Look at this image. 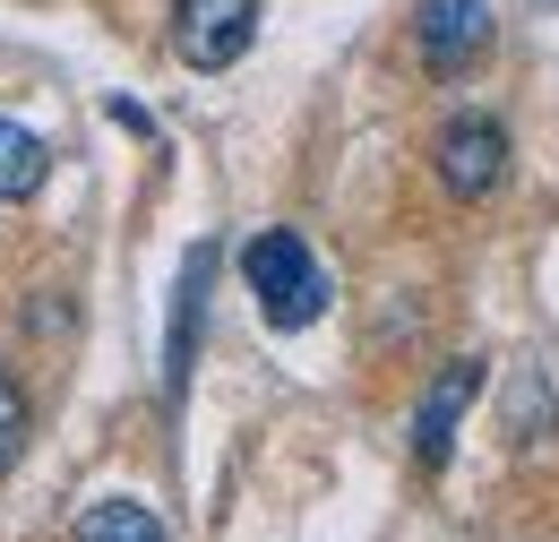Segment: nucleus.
Masks as SVG:
<instances>
[{"mask_svg": "<svg viewBox=\"0 0 559 542\" xmlns=\"http://www.w3.org/2000/svg\"><path fill=\"white\" fill-rule=\"evenodd\" d=\"M241 275H250L259 319H267L276 337H301V328H319V319H328V268L310 259V241H301V233H284V224L250 233Z\"/></svg>", "mask_w": 559, "mask_h": 542, "instance_id": "1", "label": "nucleus"}, {"mask_svg": "<svg viewBox=\"0 0 559 542\" xmlns=\"http://www.w3.org/2000/svg\"><path fill=\"white\" fill-rule=\"evenodd\" d=\"M259 44V0H173V52L190 69H233Z\"/></svg>", "mask_w": 559, "mask_h": 542, "instance_id": "2", "label": "nucleus"}, {"mask_svg": "<svg viewBox=\"0 0 559 542\" xmlns=\"http://www.w3.org/2000/svg\"><path fill=\"white\" fill-rule=\"evenodd\" d=\"M490 0H421L414 9V44L430 78H465V69L490 52Z\"/></svg>", "mask_w": 559, "mask_h": 542, "instance_id": "3", "label": "nucleus"}, {"mask_svg": "<svg viewBox=\"0 0 559 542\" xmlns=\"http://www.w3.org/2000/svg\"><path fill=\"white\" fill-rule=\"evenodd\" d=\"M439 181H448L456 199H490V190L508 181V130H499L490 113H456V121L439 130Z\"/></svg>", "mask_w": 559, "mask_h": 542, "instance_id": "4", "label": "nucleus"}, {"mask_svg": "<svg viewBox=\"0 0 559 542\" xmlns=\"http://www.w3.org/2000/svg\"><path fill=\"white\" fill-rule=\"evenodd\" d=\"M483 397V362L465 353V362H448L439 379H430V397H421V413H414V457L439 474L448 466V448H456V422H465V405Z\"/></svg>", "mask_w": 559, "mask_h": 542, "instance_id": "5", "label": "nucleus"}, {"mask_svg": "<svg viewBox=\"0 0 559 542\" xmlns=\"http://www.w3.org/2000/svg\"><path fill=\"white\" fill-rule=\"evenodd\" d=\"M207 275H215V241H199L190 268H181V319H173V370H164L173 405H181V388H190V353H199V319H207Z\"/></svg>", "mask_w": 559, "mask_h": 542, "instance_id": "6", "label": "nucleus"}, {"mask_svg": "<svg viewBox=\"0 0 559 542\" xmlns=\"http://www.w3.org/2000/svg\"><path fill=\"white\" fill-rule=\"evenodd\" d=\"M44 173H52V146L26 130V121H9V113H0V199H35V190H44Z\"/></svg>", "mask_w": 559, "mask_h": 542, "instance_id": "7", "label": "nucleus"}, {"mask_svg": "<svg viewBox=\"0 0 559 542\" xmlns=\"http://www.w3.org/2000/svg\"><path fill=\"white\" fill-rule=\"evenodd\" d=\"M78 542H173V534H164V517L139 508V499H104V508H86Z\"/></svg>", "mask_w": 559, "mask_h": 542, "instance_id": "8", "label": "nucleus"}, {"mask_svg": "<svg viewBox=\"0 0 559 542\" xmlns=\"http://www.w3.org/2000/svg\"><path fill=\"white\" fill-rule=\"evenodd\" d=\"M17 448H26V397H17V379L0 370V474L17 466Z\"/></svg>", "mask_w": 559, "mask_h": 542, "instance_id": "9", "label": "nucleus"}, {"mask_svg": "<svg viewBox=\"0 0 559 542\" xmlns=\"http://www.w3.org/2000/svg\"><path fill=\"white\" fill-rule=\"evenodd\" d=\"M525 9H559V0H525Z\"/></svg>", "mask_w": 559, "mask_h": 542, "instance_id": "10", "label": "nucleus"}]
</instances>
